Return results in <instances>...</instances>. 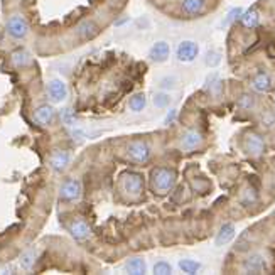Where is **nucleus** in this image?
<instances>
[{
    "label": "nucleus",
    "instance_id": "nucleus-1",
    "mask_svg": "<svg viewBox=\"0 0 275 275\" xmlns=\"http://www.w3.org/2000/svg\"><path fill=\"white\" fill-rule=\"evenodd\" d=\"M118 189L128 201H137L144 196L146 191V179L142 172L123 171L118 178Z\"/></svg>",
    "mask_w": 275,
    "mask_h": 275
},
{
    "label": "nucleus",
    "instance_id": "nucleus-2",
    "mask_svg": "<svg viewBox=\"0 0 275 275\" xmlns=\"http://www.w3.org/2000/svg\"><path fill=\"white\" fill-rule=\"evenodd\" d=\"M176 179H178V174H176L174 169L166 166H159V167H154L151 174H149V186H151L152 193L162 196V194H167L174 188Z\"/></svg>",
    "mask_w": 275,
    "mask_h": 275
},
{
    "label": "nucleus",
    "instance_id": "nucleus-3",
    "mask_svg": "<svg viewBox=\"0 0 275 275\" xmlns=\"http://www.w3.org/2000/svg\"><path fill=\"white\" fill-rule=\"evenodd\" d=\"M125 156L130 162L139 166H144L151 161L152 157V147L151 144L144 139H135V141H130L127 146H125Z\"/></svg>",
    "mask_w": 275,
    "mask_h": 275
},
{
    "label": "nucleus",
    "instance_id": "nucleus-4",
    "mask_svg": "<svg viewBox=\"0 0 275 275\" xmlns=\"http://www.w3.org/2000/svg\"><path fill=\"white\" fill-rule=\"evenodd\" d=\"M6 32L7 36H11L16 41L26 39L27 34H29V24H27L26 17L21 16V14H12L6 21Z\"/></svg>",
    "mask_w": 275,
    "mask_h": 275
},
{
    "label": "nucleus",
    "instance_id": "nucleus-5",
    "mask_svg": "<svg viewBox=\"0 0 275 275\" xmlns=\"http://www.w3.org/2000/svg\"><path fill=\"white\" fill-rule=\"evenodd\" d=\"M83 194V186L80 179L76 178H68L63 181V184L59 186V199L64 203H74L81 198Z\"/></svg>",
    "mask_w": 275,
    "mask_h": 275
},
{
    "label": "nucleus",
    "instance_id": "nucleus-6",
    "mask_svg": "<svg viewBox=\"0 0 275 275\" xmlns=\"http://www.w3.org/2000/svg\"><path fill=\"white\" fill-rule=\"evenodd\" d=\"M73 161V152L69 149H54L49 156V169L56 172V174H61L68 169V166Z\"/></svg>",
    "mask_w": 275,
    "mask_h": 275
},
{
    "label": "nucleus",
    "instance_id": "nucleus-7",
    "mask_svg": "<svg viewBox=\"0 0 275 275\" xmlns=\"http://www.w3.org/2000/svg\"><path fill=\"white\" fill-rule=\"evenodd\" d=\"M241 270L245 273H263L267 270V257L262 251H251L246 255L243 263H241Z\"/></svg>",
    "mask_w": 275,
    "mask_h": 275
},
{
    "label": "nucleus",
    "instance_id": "nucleus-8",
    "mask_svg": "<svg viewBox=\"0 0 275 275\" xmlns=\"http://www.w3.org/2000/svg\"><path fill=\"white\" fill-rule=\"evenodd\" d=\"M199 56V44L196 41H181L176 48V58H178L179 63H193L196 61V58Z\"/></svg>",
    "mask_w": 275,
    "mask_h": 275
},
{
    "label": "nucleus",
    "instance_id": "nucleus-9",
    "mask_svg": "<svg viewBox=\"0 0 275 275\" xmlns=\"http://www.w3.org/2000/svg\"><path fill=\"white\" fill-rule=\"evenodd\" d=\"M203 142H204L203 133L199 132V130H196V128H189V130H186L183 135H181L179 147H181V151L183 152H194L203 146Z\"/></svg>",
    "mask_w": 275,
    "mask_h": 275
},
{
    "label": "nucleus",
    "instance_id": "nucleus-10",
    "mask_svg": "<svg viewBox=\"0 0 275 275\" xmlns=\"http://www.w3.org/2000/svg\"><path fill=\"white\" fill-rule=\"evenodd\" d=\"M243 151L246 156L253 157V159H258V157L263 156L265 152V141L262 139V135L251 132L245 137L243 141Z\"/></svg>",
    "mask_w": 275,
    "mask_h": 275
},
{
    "label": "nucleus",
    "instance_id": "nucleus-11",
    "mask_svg": "<svg viewBox=\"0 0 275 275\" xmlns=\"http://www.w3.org/2000/svg\"><path fill=\"white\" fill-rule=\"evenodd\" d=\"M101 27L98 24L96 21H93V19H86V21H83L78 24V27L74 29V34L80 41L83 43H88V41H93L95 37L100 34Z\"/></svg>",
    "mask_w": 275,
    "mask_h": 275
},
{
    "label": "nucleus",
    "instance_id": "nucleus-12",
    "mask_svg": "<svg viewBox=\"0 0 275 275\" xmlns=\"http://www.w3.org/2000/svg\"><path fill=\"white\" fill-rule=\"evenodd\" d=\"M46 93H48L49 100L58 105V103H63L68 98V86L63 80L54 78V80H51L48 83V86H46Z\"/></svg>",
    "mask_w": 275,
    "mask_h": 275
},
{
    "label": "nucleus",
    "instance_id": "nucleus-13",
    "mask_svg": "<svg viewBox=\"0 0 275 275\" xmlns=\"http://www.w3.org/2000/svg\"><path fill=\"white\" fill-rule=\"evenodd\" d=\"M69 233L76 241H86L91 236V226L83 216H76L69 223Z\"/></svg>",
    "mask_w": 275,
    "mask_h": 275
},
{
    "label": "nucleus",
    "instance_id": "nucleus-14",
    "mask_svg": "<svg viewBox=\"0 0 275 275\" xmlns=\"http://www.w3.org/2000/svg\"><path fill=\"white\" fill-rule=\"evenodd\" d=\"M54 115H56L54 106L44 103L34 108V111H32V120H34V123L39 125V127H49L54 120Z\"/></svg>",
    "mask_w": 275,
    "mask_h": 275
},
{
    "label": "nucleus",
    "instance_id": "nucleus-15",
    "mask_svg": "<svg viewBox=\"0 0 275 275\" xmlns=\"http://www.w3.org/2000/svg\"><path fill=\"white\" fill-rule=\"evenodd\" d=\"M171 56V46L166 41H156L151 49H149V59L156 64H162L169 59Z\"/></svg>",
    "mask_w": 275,
    "mask_h": 275
},
{
    "label": "nucleus",
    "instance_id": "nucleus-16",
    "mask_svg": "<svg viewBox=\"0 0 275 275\" xmlns=\"http://www.w3.org/2000/svg\"><path fill=\"white\" fill-rule=\"evenodd\" d=\"M250 86H251V90L257 91V93H267V91L272 90L273 83H272V78H270V74L267 71H258L253 78H251Z\"/></svg>",
    "mask_w": 275,
    "mask_h": 275
},
{
    "label": "nucleus",
    "instance_id": "nucleus-17",
    "mask_svg": "<svg viewBox=\"0 0 275 275\" xmlns=\"http://www.w3.org/2000/svg\"><path fill=\"white\" fill-rule=\"evenodd\" d=\"M206 11V0H183L181 2V12L188 17L201 16Z\"/></svg>",
    "mask_w": 275,
    "mask_h": 275
},
{
    "label": "nucleus",
    "instance_id": "nucleus-18",
    "mask_svg": "<svg viewBox=\"0 0 275 275\" xmlns=\"http://www.w3.org/2000/svg\"><path fill=\"white\" fill-rule=\"evenodd\" d=\"M11 63L14 68H27L34 63V58L27 49H17L11 54Z\"/></svg>",
    "mask_w": 275,
    "mask_h": 275
},
{
    "label": "nucleus",
    "instance_id": "nucleus-19",
    "mask_svg": "<svg viewBox=\"0 0 275 275\" xmlns=\"http://www.w3.org/2000/svg\"><path fill=\"white\" fill-rule=\"evenodd\" d=\"M235 225L233 223H225L220 231L216 233V238H214V243H216V246H223V245H228L230 241L235 238Z\"/></svg>",
    "mask_w": 275,
    "mask_h": 275
},
{
    "label": "nucleus",
    "instance_id": "nucleus-20",
    "mask_svg": "<svg viewBox=\"0 0 275 275\" xmlns=\"http://www.w3.org/2000/svg\"><path fill=\"white\" fill-rule=\"evenodd\" d=\"M125 272L130 275H146L147 273V263L142 257H130L125 262Z\"/></svg>",
    "mask_w": 275,
    "mask_h": 275
},
{
    "label": "nucleus",
    "instance_id": "nucleus-21",
    "mask_svg": "<svg viewBox=\"0 0 275 275\" xmlns=\"http://www.w3.org/2000/svg\"><path fill=\"white\" fill-rule=\"evenodd\" d=\"M204 90H206L209 95L214 96V98L221 96V93H223V80L220 78V74H218V73L209 74V76L206 78V83H204Z\"/></svg>",
    "mask_w": 275,
    "mask_h": 275
},
{
    "label": "nucleus",
    "instance_id": "nucleus-22",
    "mask_svg": "<svg viewBox=\"0 0 275 275\" xmlns=\"http://www.w3.org/2000/svg\"><path fill=\"white\" fill-rule=\"evenodd\" d=\"M240 21L246 29H255L260 22V14L255 11V9H248L246 12H241Z\"/></svg>",
    "mask_w": 275,
    "mask_h": 275
},
{
    "label": "nucleus",
    "instance_id": "nucleus-23",
    "mask_svg": "<svg viewBox=\"0 0 275 275\" xmlns=\"http://www.w3.org/2000/svg\"><path fill=\"white\" fill-rule=\"evenodd\" d=\"M147 106V98L144 93H135V95L128 100V108L133 113H141V111L146 110Z\"/></svg>",
    "mask_w": 275,
    "mask_h": 275
},
{
    "label": "nucleus",
    "instance_id": "nucleus-24",
    "mask_svg": "<svg viewBox=\"0 0 275 275\" xmlns=\"http://www.w3.org/2000/svg\"><path fill=\"white\" fill-rule=\"evenodd\" d=\"M37 260V250L36 248H29L26 250L24 253L21 255V260H19V265H21L22 270H32Z\"/></svg>",
    "mask_w": 275,
    "mask_h": 275
},
{
    "label": "nucleus",
    "instance_id": "nucleus-25",
    "mask_svg": "<svg viewBox=\"0 0 275 275\" xmlns=\"http://www.w3.org/2000/svg\"><path fill=\"white\" fill-rule=\"evenodd\" d=\"M171 101H172L171 95H169L167 91H164V90L154 93V96H152V103H154V106H156V108H159V110L167 108V106L171 105Z\"/></svg>",
    "mask_w": 275,
    "mask_h": 275
},
{
    "label": "nucleus",
    "instance_id": "nucleus-26",
    "mask_svg": "<svg viewBox=\"0 0 275 275\" xmlns=\"http://www.w3.org/2000/svg\"><path fill=\"white\" fill-rule=\"evenodd\" d=\"M258 201V194H257V189L248 186L246 189H243V193L240 196V203L243 206H253L255 203Z\"/></svg>",
    "mask_w": 275,
    "mask_h": 275
},
{
    "label": "nucleus",
    "instance_id": "nucleus-27",
    "mask_svg": "<svg viewBox=\"0 0 275 275\" xmlns=\"http://www.w3.org/2000/svg\"><path fill=\"white\" fill-rule=\"evenodd\" d=\"M236 105H238L240 110L250 111V110L255 108V105H257V100H255V96L251 95V93H243V95H240V98L236 100Z\"/></svg>",
    "mask_w": 275,
    "mask_h": 275
},
{
    "label": "nucleus",
    "instance_id": "nucleus-28",
    "mask_svg": "<svg viewBox=\"0 0 275 275\" xmlns=\"http://www.w3.org/2000/svg\"><path fill=\"white\" fill-rule=\"evenodd\" d=\"M179 268L183 270L184 273H198L199 270H201V263L193 258H183L179 260Z\"/></svg>",
    "mask_w": 275,
    "mask_h": 275
},
{
    "label": "nucleus",
    "instance_id": "nucleus-29",
    "mask_svg": "<svg viewBox=\"0 0 275 275\" xmlns=\"http://www.w3.org/2000/svg\"><path fill=\"white\" fill-rule=\"evenodd\" d=\"M258 120H260V125L265 128V130H273L275 128V113L273 111H262L258 116Z\"/></svg>",
    "mask_w": 275,
    "mask_h": 275
},
{
    "label": "nucleus",
    "instance_id": "nucleus-30",
    "mask_svg": "<svg viewBox=\"0 0 275 275\" xmlns=\"http://www.w3.org/2000/svg\"><path fill=\"white\" fill-rule=\"evenodd\" d=\"M204 64H206L208 68H218L221 64V54L213 49L208 51V53L204 54Z\"/></svg>",
    "mask_w": 275,
    "mask_h": 275
},
{
    "label": "nucleus",
    "instance_id": "nucleus-31",
    "mask_svg": "<svg viewBox=\"0 0 275 275\" xmlns=\"http://www.w3.org/2000/svg\"><path fill=\"white\" fill-rule=\"evenodd\" d=\"M152 272L156 275H171L172 273V265L167 260H157L152 267Z\"/></svg>",
    "mask_w": 275,
    "mask_h": 275
},
{
    "label": "nucleus",
    "instance_id": "nucleus-32",
    "mask_svg": "<svg viewBox=\"0 0 275 275\" xmlns=\"http://www.w3.org/2000/svg\"><path fill=\"white\" fill-rule=\"evenodd\" d=\"M241 12H243V11H241L240 7H235V9H231V11L226 14V17L223 19L221 26H223V27H228V26H231L233 22H236V21H238V19H240Z\"/></svg>",
    "mask_w": 275,
    "mask_h": 275
},
{
    "label": "nucleus",
    "instance_id": "nucleus-33",
    "mask_svg": "<svg viewBox=\"0 0 275 275\" xmlns=\"http://www.w3.org/2000/svg\"><path fill=\"white\" fill-rule=\"evenodd\" d=\"M176 85H178V78H176V76H169V74L159 80V88H161V90H164V91L174 90Z\"/></svg>",
    "mask_w": 275,
    "mask_h": 275
},
{
    "label": "nucleus",
    "instance_id": "nucleus-34",
    "mask_svg": "<svg viewBox=\"0 0 275 275\" xmlns=\"http://www.w3.org/2000/svg\"><path fill=\"white\" fill-rule=\"evenodd\" d=\"M61 118H63V122L66 123V125H73L74 123V113H73V110H63L61 111Z\"/></svg>",
    "mask_w": 275,
    "mask_h": 275
},
{
    "label": "nucleus",
    "instance_id": "nucleus-35",
    "mask_svg": "<svg viewBox=\"0 0 275 275\" xmlns=\"http://www.w3.org/2000/svg\"><path fill=\"white\" fill-rule=\"evenodd\" d=\"M176 118H178V110L171 108L169 111H167V115H166V118H164V125H172Z\"/></svg>",
    "mask_w": 275,
    "mask_h": 275
},
{
    "label": "nucleus",
    "instance_id": "nucleus-36",
    "mask_svg": "<svg viewBox=\"0 0 275 275\" xmlns=\"http://www.w3.org/2000/svg\"><path fill=\"white\" fill-rule=\"evenodd\" d=\"M128 21H130V19H128L127 16H123V17H120V19H118V21H116V22H115V26H116V27H120V26L127 24V22H128Z\"/></svg>",
    "mask_w": 275,
    "mask_h": 275
}]
</instances>
